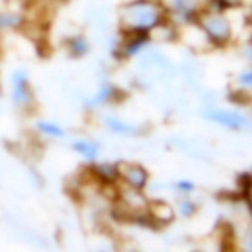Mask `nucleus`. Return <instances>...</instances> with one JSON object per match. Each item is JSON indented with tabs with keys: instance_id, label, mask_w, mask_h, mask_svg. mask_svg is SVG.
<instances>
[{
	"instance_id": "9d476101",
	"label": "nucleus",
	"mask_w": 252,
	"mask_h": 252,
	"mask_svg": "<svg viewBox=\"0 0 252 252\" xmlns=\"http://www.w3.org/2000/svg\"><path fill=\"white\" fill-rule=\"evenodd\" d=\"M147 211H148V215L152 216V219L155 220V224L158 227L167 225L172 222L173 219H175V210H173L172 205H169L165 200L148 202Z\"/></svg>"
},
{
	"instance_id": "4468645a",
	"label": "nucleus",
	"mask_w": 252,
	"mask_h": 252,
	"mask_svg": "<svg viewBox=\"0 0 252 252\" xmlns=\"http://www.w3.org/2000/svg\"><path fill=\"white\" fill-rule=\"evenodd\" d=\"M26 16L18 11H0V32H18L26 27Z\"/></svg>"
},
{
	"instance_id": "f8f14e48",
	"label": "nucleus",
	"mask_w": 252,
	"mask_h": 252,
	"mask_svg": "<svg viewBox=\"0 0 252 252\" xmlns=\"http://www.w3.org/2000/svg\"><path fill=\"white\" fill-rule=\"evenodd\" d=\"M71 150L77 155H81L87 162H94L99 156L101 145L96 140L92 139H77L71 144Z\"/></svg>"
},
{
	"instance_id": "9b49d317",
	"label": "nucleus",
	"mask_w": 252,
	"mask_h": 252,
	"mask_svg": "<svg viewBox=\"0 0 252 252\" xmlns=\"http://www.w3.org/2000/svg\"><path fill=\"white\" fill-rule=\"evenodd\" d=\"M106 128L118 134V136H131V137H139L147 134V129L142 125L137 123H128L123 122L120 118H114V117H107L106 118Z\"/></svg>"
},
{
	"instance_id": "0eeeda50",
	"label": "nucleus",
	"mask_w": 252,
	"mask_h": 252,
	"mask_svg": "<svg viewBox=\"0 0 252 252\" xmlns=\"http://www.w3.org/2000/svg\"><path fill=\"white\" fill-rule=\"evenodd\" d=\"M123 98H125V93L118 89L117 85L110 84V82H104L90 99L85 101V107L96 109V107L106 106V104H112V102H122Z\"/></svg>"
},
{
	"instance_id": "6e6552de",
	"label": "nucleus",
	"mask_w": 252,
	"mask_h": 252,
	"mask_svg": "<svg viewBox=\"0 0 252 252\" xmlns=\"http://www.w3.org/2000/svg\"><path fill=\"white\" fill-rule=\"evenodd\" d=\"M199 11L197 0H170V14L185 24H195Z\"/></svg>"
},
{
	"instance_id": "423d86ee",
	"label": "nucleus",
	"mask_w": 252,
	"mask_h": 252,
	"mask_svg": "<svg viewBox=\"0 0 252 252\" xmlns=\"http://www.w3.org/2000/svg\"><path fill=\"white\" fill-rule=\"evenodd\" d=\"M150 41V33L147 32H132L123 30V39L120 46L117 47V52L122 55V59H131L144 49Z\"/></svg>"
},
{
	"instance_id": "f3484780",
	"label": "nucleus",
	"mask_w": 252,
	"mask_h": 252,
	"mask_svg": "<svg viewBox=\"0 0 252 252\" xmlns=\"http://www.w3.org/2000/svg\"><path fill=\"white\" fill-rule=\"evenodd\" d=\"M199 203L194 202L192 199H189V197H185V199H181L178 202V213L181 218L185 219H189V218H194L197 213H199Z\"/></svg>"
},
{
	"instance_id": "f03ea898",
	"label": "nucleus",
	"mask_w": 252,
	"mask_h": 252,
	"mask_svg": "<svg viewBox=\"0 0 252 252\" xmlns=\"http://www.w3.org/2000/svg\"><path fill=\"white\" fill-rule=\"evenodd\" d=\"M195 24L203 30L205 36L215 47H225L233 36L232 24L224 13L211 10L199 11Z\"/></svg>"
},
{
	"instance_id": "a211bd4d",
	"label": "nucleus",
	"mask_w": 252,
	"mask_h": 252,
	"mask_svg": "<svg viewBox=\"0 0 252 252\" xmlns=\"http://www.w3.org/2000/svg\"><path fill=\"white\" fill-rule=\"evenodd\" d=\"M228 101L235 106H249L251 102V94L248 89H236L230 94H228Z\"/></svg>"
},
{
	"instance_id": "39448f33",
	"label": "nucleus",
	"mask_w": 252,
	"mask_h": 252,
	"mask_svg": "<svg viewBox=\"0 0 252 252\" xmlns=\"http://www.w3.org/2000/svg\"><path fill=\"white\" fill-rule=\"evenodd\" d=\"M120 180L126 186L144 191L150 181V172L139 162H118Z\"/></svg>"
},
{
	"instance_id": "1a4fd4ad",
	"label": "nucleus",
	"mask_w": 252,
	"mask_h": 252,
	"mask_svg": "<svg viewBox=\"0 0 252 252\" xmlns=\"http://www.w3.org/2000/svg\"><path fill=\"white\" fill-rule=\"evenodd\" d=\"M89 172L94 180L104 185H117L120 180V172H118V162H90Z\"/></svg>"
},
{
	"instance_id": "7ed1b4c3",
	"label": "nucleus",
	"mask_w": 252,
	"mask_h": 252,
	"mask_svg": "<svg viewBox=\"0 0 252 252\" xmlns=\"http://www.w3.org/2000/svg\"><path fill=\"white\" fill-rule=\"evenodd\" d=\"M11 101L22 112H30L36 104L33 87L26 69H16L11 74Z\"/></svg>"
},
{
	"instance_id": "ddd939ff",
	"label": "nucleus",
	"mask_w": 252,
	"mask_h": 252,
	"mask_svg": "<svg viewBox=\"0 0 252 252\" xmlns=\"http://www.w3.org/2000/svg\"><path fill=\"white\" fill-rule=\"evenodd\" d=\"M65 49L71 59H82L90 52V41L85 35H74L65 39Z\"/></svg>"
},
{
	"instance_id": "2eb2a0df",
	"label": "nucleus",
	"mask_w": 252,
	"mask_h": 252,
	"mask_svg": "<svg viewBox=\"0 0 252 252\" xmlns=\"http://www.w3.org/2000/svg\"><path fill=\"white\" fill-rule=\"evenodd\" d=\"M35 126L43 136H47L51 139H62L66 136V129L63 128L62 125L51 122V120H38Z\"/></svg>"
},
{
	"instance_id": "6ab92c4d",
	"label": "nucleus",
	"mask_w": 252,
	"mask_h": 252,
	"mask_svg": "<svg viewBox=\"0 0 252 252\" xmlns=\"http://www.w3.org/2000/svg\"><path fill=\"white\" fill-rule=\"evenodd\" d=\"M173 186H175V191L180 192L181 195H189L195 191V185L191 180H178V181H175Z\"/></svg>"
},
{
	"instance_id": "412c9836",
	"label": "nucleus",
	"mask_w": 252,
	"mask_h": 252,
	"mask_svg": "<svg viewBox=\"0 0 252 252\" xmlns=\"http://www.w3.org/2000/svg\"><path fill=\"white\" fill-rule=\"evenodd\" d=\"M0 96H2V90H0Z\"/></svg>"
},
{
	"instance_id": "aec40b11",
	"label": "nucleus",
	"mask_w": 252,
	"mask_h": 252,
	"mask_svg": "<svg viewBox=\"0 0 252 252\" xmlns=\"http://www.w3.org/2000/svg\"><path fill=\"white\" fill-rule=\"evenodd\" d=\"M236 82H238L240 87H243V89L249 90L252 87V71L246 69V71H243V73H240L238 77H236Z\"/></svg>"
},
{
	"instance_id": "f257e3e1",
	"label": "nucleus",
	"mask_w": 252,
	"mask_h": 252,
	"mask_svg": "<svg viewBox=\"0 0 252 252\" xmlns=\"http://www.w3.org/2000/svg\"><path fill=\"white\" fill-rule=\"evenodd\" d=\"M165 14V6L159 0H131L120 10L122 30L152 33V30L164 26Z\"/></svg>"
},
{
	"instance_id": "20e7f679",
	"label": "nucleus",
	"mask_w": 252,
	"mask_h": 252,
	"mask_svg": "<svg viewBox=\"0 0 252 252\" xmlns=\"http://www.w3.org/2000/svg\"><path fill=\"white\" fill-rule=\"evenodd\" d=\"M203 118L211 123H216L230 131H244L249 128V117L241 114L240 110H227V109H207L203 112Z\"/></svg>"
},
{
	"instance_id": "dca6fc26",
	"label": "nucleus",
	"mask_w": 252,
	"mask_h": 252,
	"mask_svg": "<svg viewBox=\"0 0 252 252\" xmlns=\"http://www.w3.org/2000/svg\"><path fill=\"white\" fill-rule=\"evenodd\" d=\"M238 195H240V200L249 203L251 199V173L249 172H241L238 173Z\"/></svg>"
}]
</instances>
